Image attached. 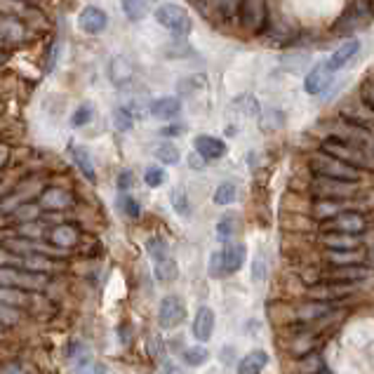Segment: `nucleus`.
<instances>
[{"instance_id":"obj_27","label":"nucleus","mask_w":374,"mask_h":374,"mask_svg":"<svg viewBox=\"0 0 374 374\" xmlns=\"http://www.w3.org/2000/svg\"><path fill=\"white\" fill-rule=\"evenodd\" d=\"M341 205L337 198H323L320 203L313 205V215L318 219H332V217H339L341 215Z\"/></svg>"},{"instance_id":"obj_11","label":"nucleus","mask_w":374,"mask_h":374,"mask_svg":"<svg viewBox=\"0 0 374 374\" xmlns=\"http://www.w3.org/2000/svg\"><path fill=\"white\" fill-rule=\"evenodd\" d=\"M78 24H80V28L85 33H102L104 28H106V24H109V17H106V12L102 8H94V5H90V8H85L80 12V17H78Z\"/></svg>"},{"instance_id":"obj_28","label":"nucleus","mask_w":374,"mask_h":374,"mask_svg":"<svg viewBox=\"0 0 374 374\" xmlns=\"http://www.w3.org/2000/svg\"><path fill=\"white\" fill-rule=\"evenodd\" d=\"M123 12L127 19L141 21L148 15V0H123Z\"/></svg>"},{"instance_id":"obj_1","label":"nucleus","mask_w":374,"mask_h":374,"mask_svg":"<svg viewBox=\"0 0 374 374\" xmlns=\"http://www.w3.org/2000/svg\"><path fill=\"white\" fill-rule=\"evenodd\" d=\"M311 170L316 172L323 179H332V181H344V184H358L360 172L353 165L344 163V160H337L328 156V153L320 151L318 156L311 158Z\"/></svg>"},{"instance_id":"obj_46","label":"nucleus","mask_w":374,"mask_h":374,"mask_svg":"<svg viewBox=\"0 0 374 374\" xmlns=\"http://www.w3.org/2000/svg\"><path fill=\"white\" fill-rule=\"evenodd\" d=\"M365 102L374 111V78H370V82L365 85Z\"/></svg>"},{"instance_id":"obj_15","label":"nucleus","mask_w":374,"mask_h":374,"mask_svg":"<svg viewBox=\"0 0 374 374\" xmlns=\"http://www.w3.org/2000/svg\"><path fill=\"white\" fill-rule=\"evenodd\" d=\"M181 111V102L177 97H160L156 102L148 104V114L153 118H158V121H172V118H177Z\"/></svg>"},{"instance_id":"obj_14","label":"nucleus","mask_w":374,"mask_h":374,"mask_svg":"<svg viewBox=\"0 0 374 374\" xmlns=\"http://www.w3.org/2000/svg\"><path fill=\"white\" fill-rule=\"evenodd\" d=\"M365 217L358 215V212H341L339 217H335V224H332V229L337 231V233H346V235H358L365 231Z\"/></svg>"},{"instance_id":"obj_36","label":"nucleus","mask_w":374,"mask_h":374,"mask_svg":"<svg viewBox=\"0 0 374 374\" xmlns=\"http://www.w3.org/2000/svg\"><path fill=\"white\" fill-rule=\"evenodd\" d=\"M114 125H116V130H121V132H127V130H132V125H134L132 111H130V109H116Z\"/></svg>"},{"instance_id":"obj_24","label":"nucleus","mask_w":374,"mask_h":374,"mask_svg":"<svg viewBox=\"0 0 374 374\" xmlns=\"http://www.w3.org/2000/svg\"><path fill=\"white\" fill-rule=\"evenodd\" d=\"M153 273H156V280L158 283H172L179 278V266H177L175 259H165V261H158L153 266Z\"/></svg>"},{"instance_id":"obj_37","label":"nucleus","mask_w":374,"mask_h":374,"mask_svg":"<svg viewBox=\"0 0 374 374\" xmlns=\"http://www.w3.org/2000/svg\"><path fill=\"white\" fill-rule=\"evenodd\" d=\"M92 116H94L92 106L82 104V106H78V109L73 111V116H71V125H73V127H82V125H87L92 121Z\"/></svg>"},{"instance_id":"obj_34","label":"nucleus","mask_w":374,"mask_h":374,"mask_svg":"<svg viewBox=\"0 0 374 374\" xmlns=\"http://www.w3.org/2000/svg\"><path fill=\"white\" fill-rule=\"evenodd\" d=\"M21 266H26V269L33 271V273H43V271L50 269L52 261L45 259V257H40V254H24V257H21Z\"/></svg>"},{"instance_id":"obj_4","label":"nucleus","mask_w":374,"mask_h":374,"mask_svg":"<svg viewBox=\"0 0 374 374\" xmlns=\"http://www.w3.org/2000/svg\"><path fill=\"white\" fill-rule=\"evenodd\" d=\"M193 3L212 24H231L240 12V0H193Z\"/></svg>"},{"instance_id":"obj_48","label":"nucleus","mask_w":374,"mask_h":374,"mask_svg":"<svg viewBox=\"0 0 374 374\" xmlns=\"http://www.w3.org/2000/svg\"><path fill=\"white\" fill-rule=\"evenodd\" d=\"M0 374H31V372H26L21 365H15V363H12V365H8V367H3V372H0Z\"/></svg>"},{"instance_id":"obj_22","label":"nucleus","mask_w":374,"mask_h":374,"mask_svg":"<svg viewBox=\"0 0 374 374\" xmlns=\"http://www.w3.org/2000/svg\"><path fill=\"white\" fill-rule=\"evenodd\" d=\"M323 242L328 245L332 252H346V249H355V235H346V233H328L323 235Z\"/></svg>"},{"instance_id":"obj_25","label":"nucleus","mask_w":374,"mask_h":374,"mask_svg":"<svg viewBox=\"0 0 374 374\" xmlns=\"http://www.w3.org/2000/svg\"><path fill=\"white\" fill-rule=\"evenodd\" d=\"M146 252H148V257L156 261V264H158V261L170 259V245H168V240L158 238V235H153V238L146 240Z\"/></svg>"},{"instance_id":"obj_20","label":"nucleus","mask_w":374,"mask_h":374,"mask_svg":"<svg viewBox=\"0 0 374 374\" xmlns=\"http://www.w3.org/2000/svg\"><path fill=\"white\" fill-rule=\"evenodd\" d=\"M50 240H52V245H57V247H73L75 245V240H78V231H75L73 226H69V224H62V226H55L52 229V233H50Z\"/></svg>"},{"instance_id":"obj_10","label":"nucleus","mask_w":374,"mask_h":374,"mask_svg":"<svg viewBox=\"0 0 374 374\" xmlns=\"http://www.w3.org/2000/svg\"><path fill=\"white\" fill-rule=\"evenodd\" d=\"M193 146H195V153H198L203 160H219V158H224V153H226V144L210 134L195 136Z\"/></svg>"},{"instance_id":"obj_47","label":"nucleus","mask_w":374,"mask_h":374,"mask_svg":"<svg viewBox=\"0 0 374 374\" xmlns=\"http://www.w3.org/2000/svg\"><path fill=\"white\" fill-rule=\"evenodd\" d=\"M181 132H184L181 125H170V127H163V130H160V134H163V136H179Z\"/></svg>"},{"instance_id":"obj_12","label":"nucleus","mask_w":374,"mask_h":374,"mask_svg":"<svg viewBox=\"0 0 374 374\" xmlns=\"http://www.w3.org/2000/svg\"><path fill=\"white\" fill-rule=\"evenodd\" d=\"M358 52H360V40H358V38H351V40H346V43H341V45L337 47V50L330 55V59H328L330 69H332V71H339V69H344V66H348V64L353 62Z\"/></svg>"},{"instance_id":"obj_52","label":"nucleus","mask_w":374,"mask_h":374,"mask_svg":"<svg viewBox=\"0 0 374 374\" xmlns=\"http://www.w3.org/2000/svg\"><path fill=\"white\" fill-rule=\"evenodd\" d=\"M0 62H3V52H0Z\"/></svg>"},{"instance_id":"obj_5","label":"nucleus","mask_w":374,"mask_h":374,"mask_svg":"<svg viewBox=\"0 0 374 374\" xmlns=\"http://www.w3.org/2000/svg\"><path fill=\"white\" fill-rule=\"evenodd\" d=\"M156 21L172 33H188L191 31V15L175 3H165L156 10Z\"/></svg>"},{"instance_id":"obj_6","label":"nucleus","mask_w":374,"mask_h":374,"mask_svg":"<svg viewBox=\"0 0 374 374\" xmlns=\"http://www.w3.org/2000/svg\"><path fill=\"white\" fill-rule=\"evenodd\" d=\"M186 318V306H184V299L179 294H168L158 306V323L163 330L179 328Z\"/></svg>"},{"instance_id":"obj_21","label":"nucleus","mask_w":374,"mask_h":374,"mask_svg":"<svg viewBox=\"0 0 374 374\" xmlns=\"http://www.w3.org/2000/svg\"><path fill=\"white\" fill-rule=\"evenodd\" d=\"M332 311L330 304H320V301H313V304H304L296 308V318L304 320V323H313V320L328 316V313Z\"/></svg>"},{"instance_id":"obj_13","label":"nucleus","mask_w":374,"mask_h":374,"mask_svg":"<svg viewBox=\"0 0 374 374\" xmlns=\"http://www.w3.org/2000/svg\"><path fill=\"white\" fill-rule=\"evenodd\" d=\"M215 332V311L210 306H200L193 318V337L198 341H210Z\"/></svg>"},{"instance_id":"obj_9","label":"nucleus","mask_w":374,"mask_h":374,"mask_svg":"<svg viewBox=\"0 0 374 374\" xmlns=\"http://www.w3.org/2000/svg\"><path fill=\"white\" fill-rule=\"evenodd\" d=\"M332 80H335V71L330 69L328 62H320V64H316V66H313L306 73L304 90L308 94H323L332 85Z\"/></svg>"},{"instance_id":"obj_35","label":"nucleus","mask_w":374,"mask_h":374,"mask_svg":"<svg viewBox=\"0 0 374 374\" xmlns=\"http://www.w3.org/2000/svg\"><path fill=\"white\" fill-rule=\"evenodd\" d=\"M330 261L335 266H353L360 261V254L353 252V249H346V252H330Z\"/></svg>"},{"instance_id":"obj_19","label":"nucleus","mask_w":374,"mask_h":374,"mask_svg":"<svg viewBox=\"0 0 374 374\" xmlns=\"http://www.w3.org/2000/svg\"><path fill=\"white\" fill-rule=\"evenodd\" d=\"M71 160L78 165V170L85 175V179L90 181H97V172H94V163H92V156L87 153V148L82 146H71Z\"/></svg>"},{"instance_id":"obj_50","label":"nucleus","mask_w":374,"mask_h":374,"mask_svg":"<svg viewBox=\"0 0 374 374\" xmlns=\"http://www.w3.org/2000/svg\"><path fill=\"white\" fill-rule=\"evenodd\" d=\"M165 374H181L179 370H177L175 365H170V363H165Z\"/></svg>"},{"instance_id":"obj_2","label":"nucleus","mask_w":374,"mask_h":374,"mask_svg":"<svg viewBox=\"0 0 374 374\" xmlns=\"http://www.w3.org/2000/svg\"><path fill=\"white\" fill-rule=\"evenodd\" d=\"M240 26L247 33L259 35L269 26V0H240Z\"/></svg>"},{"instance_id":"obj_29","label":"nucleus","mask_w":374,"mask_h":374,"mask_svg":"<svg viewBox=\"0 0 374 374\" xmlns=\"http://www.w3.org/2000/svg\"><path fill=\"white\" fill-rule=\"evenodd\" d=\"M235 198H238V188H235V184H231V181L219 184V188L215 191V203L217 205H233Z\"/></svg>"},{"instance_id":"obj_3","label":"nucleus","mask_w":374,"mask_h":374,"mask_svg":"<svg viewBox=\"0 0 374 374\" xmlns=\"http://www.w3.org/2000/svg\"><path fill=\"white\" fill-rule=\"evenodd\" d=\"M320 151L328 153L332 158H337V160H344V163L353 165V168L363 165V160H365L363 146L355 144L351 139H346V136H328V139L323 141V146H320Z\"/></svg>"},{"instance_id":"obj_16","label":"nucleus","mask_w":374,"mask_h":374,"mask_svg":"<svg viewBox=\"0 0 374 374\" xmlns=\"http://www.w3.org/2000/svg\"><path fill=\"white\" fill-rule=\"evenodd\" d=\"M247 249L242 242H233L222 252V261H224V273H235L240 271V266L245 264Z\"/></svg>"},{"instance_id":"obj_26","label":"nucleus","mask_w":374,"mask_h":374,"mask_svg":"<svg viewBox=\"0 0 374 374\" xmlns=\"http://www.w3.org/2000/svg\"><path fill=\"white\" fill-rule=\"evenodd\" d=\"M73 370L75 374H106V367L90 355H78L73 360Z\"/></svg>"},{"instance_id":"obj_17","label":"nucleus","mask_w":374,"mask_h":374,"mask_svg":"<svg viewBox=\"0 0 374 374\" xmlns=\"http://www.w3.org/2000/svg\"><path fill=\"white\" fill-rule=\"evenodd\" d=\"M40 205L45 210H66L69 205H73V198L64 188H47L43 198H40Z\"/></svg>"},{"instance_id":"obj_45","label":"nucleus","mask_w":374,"mask_h":374,"mask_svg":"<svg viewBox=\"0 0 374 374\" xmlns=\"http://www.w3.org/2000/svg\"><path fill=\"white\" fill-rule=\"evenodd\" d=\"M210 273L212 276H222L224 273V261H222V252H215L210 259Z\"/></svg>"},{"instance_id":"obj_39","label":"nucleus","mask_w":374,"mask_h":374,"mask_svg":"<svg viewBox=\"0 0 374 374\" xmlns=\"http://www.w3.org/2000/svg\"><path fill=\"white\" fill-rule=\"evenodd\" d=\"M118 205L123 207V212L127 215L130 219H136L141 215V207H139V203L132 198V195H127V193H121V198H118Z\"/></svg>"},{"instance_id":"obj_38","label":"nucleus","mask_w":374,"mask_h":374,"mask_svg":"<svg viewBox=\"0 0 374 374\" xmlns=\"http://www.w3.org/2000/svg\"><path fill=\"white\" fill-rule=\"evenodd\" d=\"M320 370H323V358H320L318 353L301 358V363H299V372L301 374H320Z\"/></svg>"},{"instance_id":"obj_44","label":"nucleus","mask_w":374,"mask_h":374,"mask_svg":"<svg viewBox=\"0 0 374 374\" xmlns=\"http://www.w3.org/2000/svg\"><path fill=\"white\" fill-rule=\"evenodd\" d=\"M132 184H134V177H132V172L130 170H125L121 177H118V188L125 193V191H130L132 188Z\"/></svg>"},{"instance_id":"obj_18","label":"nucleus","mask_w":374,"mask_h":374,"mask_svg":"<svg viewBox=\"0 0 374 374\" xmlns=\"http://www.w3.org/2000/svg\"><path fill=\"white\" fill-rule=\"evenodd\" d=\"M266 365H269V353L252 351L238 363V374H261Z\"/></svg>"},{"instance_id":"obj_8","label":"nucleus","mask_w":374,"mask_h":374,"mask_svg":"<svg viewBox=\"0 0 374 374\" xmlns=\"http://www.w3.org/2000/svg\"><path fill=\"white\" fill-rule=\"evenodd\" d=\"M372 17V8H370V3L367 0H355V3L348 8L346 12H344V17L339 21H337V26H335V31L337 33H353V31H358L363 24L370 19Z\"/></svg>"},{"instance_id":"obj_42","label":"nucleus","mask_w":374,"mask_h":374,"mask_svg":"<svg viewBox=\"0 0 374 374\" xmlns=\"http://www.w3.org/2000/svg\"><path fill=\"white\" fill-rule=\"evenodd\" d=\"M233 226H235V217L233 215H224L222 217V222H219V231H217V235L222 240H229L231 235H233Z\"/></svg>"},{"instance_id":"obj_51","label":"nucleus","mask_w":374,"mask_h":374,"mask_svg":"<svg viewBox=\"0 0 374 374\" xmlns=\"http://www.w3.org/2000/svg\"><path fill=\"white\" fill-rule=\"evenodd\" d=\"M5 160H8V148H5V146H0V165H3Z\"/></svg>"},{"instance_id":"obj_49","label":"nucleus","mask_w":374,"mask_h":374,"mask_svg":"<svg viewBox=\"0 0 374 374\" xmlns=\"http://www.w3.org/2000/svg\"><path fill=\"white\" fill-rule=\"evenodd\" d=\"M188 165H193L195 170H200V165H203V158H200L198 153H195V156H191V158H188Z\"/></svg>"},{"instance_id":"obj_43","label":"nucleus","mask_w":374,"mask_h":374,"mask_svg":"<svg viewBox=\"0 0 374 374\" xmlns=\"http://www.w3.org/2000/svg\"><path fill=\"white\" fill-rule=\"evenodd\" d=\"M252 276H254V280H257V283H261V280H264V278H266V266H264V257H261V254H259L257 259H254Z\"/></svg>"},{"instance_id":"obj_41","label":"nucleus","mask_w":374,"mask_h":374,"mask_svg":"<svg viewBox=\"0 0 374 374\" xmlns=\"http://www.w3.org/2000/svg\"><path fill=\"white\" fill-rule=\"evenodd\" d=\"M170 200H172V207H175L179 215H188V200L181 188H175V191L170 193Z\"/></svg>"},{"instance_id":"obj_33","label":"nucleus","mask_w":374,"mask_h":374,"mask_svg":"<svg viewBox=\"0 0 374 374\" xmlns=\"http://www.w3.org/2000/svg\"><path fill=\"white\" fill-rule=\"evenodd\" d=\"M26 301V294L15 287H0V306H19Z\"/></svg>"},{"instance_id":"obj_40","label":"nucleus","mask_w":374,"mask_h":374,"mask_svg":"<svg viewBox=\"0 0 374 374\" xmlns=\"http://www.w3.org/2000/svg\"><path fill=\"white\" fill-rule=\"evenodd\" d=\"M144 181H146V186H151V188L163 186L165 170L163 168H156V165H151V168H146V172H144Z\"/></svg>"},{"instance_id":"obj_31","label":"nucleus","mask_w":374,"mask_h":374,"mask_svg":"<svg viewBox=\"0 0 374 374\" xmlns=\"http://www.w3.org/2000/svg\"><path fill=\"white\" fill-rule=\"evenodd\" d=\"M205 360H210V353H207L205 346H191L184 351V363L188 367H200L205 365Z\"/></svg>"},{"instance_id":"obj_7","label":"nucleus","mask_w":374,"mask_h":374,"mask_svg":"<svg viewBox=\"0 0 374 374\" xmlns=\"http://www.w3.org/2000/svg\"><path fill=\"white\" fill-rule=\"evenodd\" d=\"M0 285L15 290H40L45 285L43 273L33 271H17V269H0Z\"/></svg>"},{"instance_id":"obj_23","label":"nucleus","mask_w":374,"mask_h":374,"mask_svg":"<svg viewBox=\"0 0 374 374\" xmlns=\"http://www.w3.org/2000/svg\"><path fill=\"white\" fill-rule=\"evenodd\" d=\"M111 80H114L116 85H125V82L132 80V66H130L127 59L116 57L114 62H111Z\"/></svg>"},{"instance_id":"obj_32","label":"nucleus","mask_w":374,"mask_h":374,"mask_svg":"<svg viewBox=\"0 0 374 374\" xmlns=\"http://www.w3.org/2000/svg\"><path fill=\"white\" fill-rule=\"evenodd\" d=\"M156 158L165 165H177L181 156H179V148L175 144H160L156 146Z\"/></svg>"},{"instance_id":"obj_30","label":"nucleus","mask_w":374,"mask_h":374,"mask_svg":"<svg viewBox=\"0 0 374 374\" xmlns=\"http://www.w3.org/2000/svg\"><path fill=\"white\" fill-rule=\"evenodd\" d=\"M367 276H370V271L363 269V266H341V269L332 273V278H337V280H360V278Z\"/></svg>"}]
</instances>
